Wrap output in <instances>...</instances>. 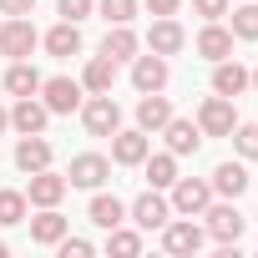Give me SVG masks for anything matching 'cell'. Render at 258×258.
<instances>
[{
  "mask_svg": "<svg viewBox=\"0 0 258 258\" xmlns=\"http://www.w3.org/2000/svg\"><path fill=\"white\" fill-rule=\"evenodd\" d=\"M248 86H258V71H248Z\"/></svg>",
  "mask_w": 258,
  "mask_h": 258,
  "instance_id": "39",
  "label": "cell"
},
{
  "mask_svg": "<svg viewBox=\"0 0 258 258\" xmlns=\"http://www.w3.org/2000/svg\"><path fill=\"white\" fill-rule=\"evenodd\" d=\"M132 86L137 91H162L167 86V56H132Z\"/></svg>",
  "mask_w": 258,
  "mask_h": 258,
  "instance_id": "9",
  "label": "cell"
},
{
  "mask_svg": "<svg viewBox=\"0 0 258 258\" xmlns=\"http://www.w3.org/2000/svg\"><path fill=\"white\" fill-rule=\"evenodd\" d=\"M26 218V192H0V228H16Z\"/></svg>",
  "mask_w": 258,
  "mask_h": 258,
  "instance_id": "29",
  "label": "cell"
},
{
  "mask_svg": "<svg viewBox=\"0 0 258 258\" xmlns=\"http://www.w3.org/2000/svg\"><path fill=\"white\" fill-rule=\"evenodd\" d=\"M203 238H208V233H203L198 223H172V218H167V228H162V248H167V253H198Z\"/></svg>",
  "mask_w": 258,
  "mask_h": 258,
  "instance_id": "16",
  "label": "cell"
},
{
  "mask_svg": "<svg viewBox=\"0 0 258 258\" xmlns=\"http://www.w3.org/2000/svg\"><path fill=\"white\" fill-rule=\"evenodd\" d=\"M142 167H147V182H152V187H172V182H177V157H172V152L142 157Z\"/></svg>",
  "mask_w": 258,
  "mask_h": 258,
  "instance_id": "27",
  "label": "cell"
},
{
  "mask_svg": "<svg viewBox=\"0 0 258 258\" xmlns=\"http://www.w3.org/2000/svg\"><path fill=\"white\" fill-rule=\"evenodd\" d=\"M61 198H66V177H61V172H51V167L31 172V187H26V203H36V208H56Z\"/></svg>",
  "mask_w": 258,
  "mask_h": 258,
  "instance_id": "8",
  "label": "cell"
},
{
  "mask_svg": "<svg viewBox=\"0 0 258 258\" xmlns=\"http://www.w3.org/2000/svg\"><path fill=\"white\" fill-rule=\"evenodd\" d=\"M6 126H11V111H6V106H0V132H6Z\"/></svg>",
  "mask_w": 258,
  "mask_h": 258,
  "instance_id": "38",
  "label": "cell"
},
{
  "mask_svg": "<svg viewBox=\"0 0 258 258\" xmlns=\"http://www.w3.org/2000/svg\"><path fill=\"white\" fill-rule=\"evenodd\" d=\"M213 91L218 96H243L248 91V71L238 61H213Z\"/></svg>",
  "mask_w": 258,
  "mask_h": 258,
  "instance_id": "21",
  "label": "cell"
},
{
  "mask_svg": "<svg viewBox=\"0 0 258 258\" xmlns=\"http://www.w3.org/2000/svg\"><path fill=\"white\" fill-rule=\"evenodd\" d=\"M147 46H152L157 56H177V51L187 46V36H182V26H177L172 16H157L152 31H147Z\"/></svg>",
  "mask_w": 258,
  "mask_h": 258,
  "instance_id": "13",
  "label": "cell"
},
{
  "mask_svg": "<svg viewBox=\"0 0 258 258\" xmlns=\"http://www.w3.org/2000/svg\"><path fill=\"white\" fill-rule=\"evenodd\" d=\"M101 56H111V61H132V56H137V36L126 31V26H111L106 41H101Z\"/></svg>",
  "mask_w": 258,
  "mask_h": 258,
  "instance_id": "26",
  "label": "cell"
},
{
  "mask_svg": "<svg viewBox=\"0 0 258 258\" xmlns=\"http://www.w3.org/2000/svg\"><path fill=\"white\" fill-rule=\"evenodd\" d=\"M36 0H0V16H31Z\"/></svg>",
  "mask_w": 258,
  "mask_h": 258,
  "instance_id": "36",
  "label": "cell"
},
{
  "mask_svg": "<svg viewBox=\"0 0 258 258\" xmlns=\"http://www.w3.org/2000/svg\"><path fill=\"white\" fill-rule=\"evenodd\" d=\"M192 11H198L203 21H223V16H228V0H192Z\"/></svg>",
  "mask_w": 258,
  "mask_h": 258,
  "instance_id": "33",
  "label": "cell"
},
{
  "mask_svg": "<svg viewBox=\"0 0 258 258\" xmlns=\"http://www.w3.org/2000/svg\"><path fill=\"white\" fill-rule=\"evenodd\" d=\"M6 91H11V96H36V91H41V71H36L31 61H16V66L6 71Z\"/></svg>",
  "mask_w": 258,
  "mask_h": 258,
  "instance_id": "25",
  "label": "cell"
},
{
  "mask_svg": "<svg viewBox=\"0 0 258 258\" xmlns=\"http://www.w3.org/2000/svg\"><path fill=\"white\" fill-rule=\"evenodd\" d=\"M147 132L137 126V132H111V162H121V167H142V157H147Z\"/></svg>",
  "mask_w": 258,
  "mask_h": 258,
  "instance_id": "11",
  "label": "cell"
},
{
  "mask_svg": "<svg viewBox=\"0 0 258 258\" xmlns=\"http://www.w3.org/2000/svg\"><path fill=\"white\" fill-rule=\"evenodd\" d=\"M106 248H111V253H121V258H132V253H142V238H137V233H126V228H111Z\"/></svg>",
  "mask_w": 258,
  "mask_h": 258,
  "instance_id": "30",
  "label": "cell"
},
{
  "mask_svg": "<svg viewBox=\"0 0 258 258\" xmlns=\"http://www.w3.org/2000/svg\"><path fill=\"white\" fill-rule=\"evenodd\" d=\"M177 6H182V0H147L152 16H177Z\"/></svg>",
  "mask_w": 258,
  "mask_h": 258,
  "instance_id": "37",
  "label": "cell"
},
{
  "mask_svg": "<svg viewBox=\"0 0 258 258\" xmlns=\"http://www.w3.org/2000/svg\"><path fill=\"white\" fill-rule=\"evenodd\" d=\"M46 51H51V56H61V61H66V56H76V51H81V31H76V21L51 26V31H46Z\"/></svg>",
  "mask_w": 258,
  "mask_h": 258,
  "instance_id": "23",
  "label": "cell"
},
{
  "mask_svg": "<svg viewBox=\"0 0 258 258\" xmlns=\"http://www.w3.org/2000/svg\"><path fill=\"white\" fill-rule=\"evenodd\" d=\"M16 167H21V172H41V167H51V142H46L41 132L21 137V147H16Z\"/></svg>",
  "mask_w": 258,
  "mask_h": 258,
  "instance_id": "19",
  "label": "cell"
},
{
  "mask_svg": "<svg viewBox=\"0 0 258 258\" xmlns=\"http://www.w3.org/2000/svg\"><path fill=\"white\" fill-rule=\"evenodd\" d=\"M91 6H96V0H61V16H66V21H86Z\"/></svg>",
  "mask_w": 258,
  "mask_h": 258,
  "instance_id": "35",
  "label": "cell"
},
{
  "mask_svg": "<svg viewBox=\"0 0 258 258\" xmlns=\"http://www.w3.org/2000/svg\"><path fill=\"white\" fill-rule=\"evenodd\" d=\"M46 121H51L46 101H36V96H16V111H11V126H16L21 137H31V132H46Z\"/></svg>",
  "mask_w": 258,
  "mask_h": 258,
  "instance_id": "12",
  "label": "cell"
},
{
  "mask_svg": "<svg viewBox=\"0 0 258 258\" xmlns=\"http://www.w3.org/2000/svg\"><path fill=\"white\" fill-rule=\"evenodd\" d=\"M248 182H253V177H248L243 162H218V167H213V192H223V198H233V203L248 192Z\"/></svg>",
  "mask_w": 258,
  "mask_h": 258,
  "instance_id": "15",
  "label": "cell"
},
{
  "mask_svg": "<svg viewBox=\"0 0 258 258\" xmlns=\"http://www.w3.org/2000/svg\"><path fill=\"white\" fill-rule=\"evenodd\" d=\"M106 177H111V162L96 157V152H81L71 162V172H66V187H101Z\"/></svg>",
  "mask_w": 258,
  "mask_h": 258,
  "instance_id": "7",
  "label": "cell"
},
{
  "mask_svg": "<svg viewBox=\"0 0 258 258\" xmlns=\"http://www.w3.org/2000/svg\"><path fill=\"white\" fill-rule=\"evenodd\" d=\"M167 121H172V106H167V96H157V91H142V101H137V126H142V132H162Z\"/></svg>",
  "mask_w": 258,
  "mask_h": 258,
  "instance_id": "18",
  "label": "cell"
},
{
  "mask_svg": "<svg viewBox=\"0 0 258 258\" xmlns=\"http://www.w3.org/2000/svg\"><path fill=\"white\" fill-rule=\"evenodd\" d=\"M66 238V218L56 213V208H41V218H31V243H41V248H56Z\"/></svg>",
  "mask_w": 258,
  "mask_h": 258,
  "instance_id": "22",
  "label": "cell"
},
{
  "mask_svg": "<svg viewBox=\"0 0 258 258\" xmlns=\"http://www.w3.org/2000/svg\"><path fill=\"white\" fill-rule=\"evenodd\" d=\"M233 36L258 41V0H248V6H238V11H233Z\"/></svg>",
  "mask_w": 258,
  "mask_h": 258,
  "instance_id": "28",
  "label": "cell"
},
{
  "mask_svg": "<svg viewBox=\"0 0 258 258\" xmlns=\"http://www.w3.org/2000/svg\"><path fill=\"white\" fill-rule=\"evenodd\" d=\"M81 86H86L91 96L111 91V86H116V61H111V56H91V61H86V71H81Z\"/></svg>",
  "mask_w": 258,
  "mask_h": 258,
  "instance_id": "20",
  "label": "cell"
},
{
  "mask_svg": "<svg viewBox=\"0 0 258 258\" xmlns=\"http://www.w3.org/2000/svg\"><path fill=\"white\" fill-rule=\"evenodd\" d=\"M203 213H208V233H213L218 243H228V248H233V243L243 238V223H248V218L238 213V203H233V198H228V203H218V208L208 203Z\"/></svg>",
  "mask_w": 258,
  "mask_h": 258,
  "instance_id": "5",
  "label": "cell"
},
{
  "mask_svg": "<svg viewBox=\"0 0 258 258\" xmlns=\"http://www.w3.org/2000/svg\"><path fill=\"white\" fill-rule=\"evenodd\" d=\"M56 248H61V258H86V253H91V243H86V238H71V233H66Z\"/></svg>",
  "mask_w": 258,
  "mask_h": 258,
  "instance_id": "34",
  "label": "cell"
},
{
  "mask_svg": "<svg viewBox=\"0 0 258 258\" xmlns=\"http://www.w3.org/2000/svg\"><path fill=\"white\" fill-rule=\"evenodd\" d=\"M81 126L91 137H111V132H121V106L111 101V91H101V96H91L86 106H81Z\"/></svg>",
  "mask_w": 258,
  "mask_h": 258,
  "instance_id": "1",
  "label": "cell"
},
{
  "mask_svg": "<svg viewBox=\"0 0 258 258\" xmlns=\"http://www.w3.org/2000/svg\"><path fill=\"white\" fill-rule=\"evenodd\" d=\"M41 96H46V111H76L81 106V86L71 81V76H51V81H41Z\"/></svg>",
  "mask_w": 258,
  "mask_h": 258,
  "instance_id": "10",
  "label": "cell"
},
{
  "mask_svg": "<svg viewBox=\"0 0 258 258\" xmlns=\"http://www.w3.org/2000/svg\"><path fill=\"white\" fill-rule=\"evenodd\" d=\"M198 56H208V61H228V56H233V31L218 26V21H208V26L198 31Z\"/></svg>",
  "mask_w": 258,
  "mask_h": 258,
  "instance_id": "14",
  "label": "cell"
},
{
  "mask_svg": "<svg viewBox=\"0 0 258 258\" xmlns=\"http://www.w3.org/2000/svg\"><path fill=\"white\" fill-rule=\"evenodd\" d=\"M126 213H132V223L142 228V233H152V228H167V218H172V203L157 192V187H147L132 208H126Z\"/></svg>",
  "mask_w": 258,
  "mask_h": 258,
  "instance_id": "6",
  "label": "cell"
},
{
  "mask_svg": "<svg viewBox=\"0 0 258 258\" xmlns=\"http://www.w3.org/2000/svg\"><path fill=\"white\" fill-rule=\"evenodd\" d=\"M36 26L26 21V16H11L6 26H0V56H11V61H31V51H36Z\"/></svg>",
  "mask_w": 258,
  "mask_h": 258,
  "instance_id": "3",
  "label": "cell"
},
{
  "mask_svg": "<svg viewBox=\"0 0 258 258\" xmlns=\"http://www.w3.org/2000/svg\"><path fill=\"white\" fill-rule=\"evenodd\" d=\"M228 137L238 142V152H243V157H258V126H233Z\"/></svg>",
  "mask_w": 258,
  "mask_h": 258,
  "instance_id": "32",
  "label": "cell"
},
{
  "mask_svg": "<svg viewBox=\"0 0 258 258\" xmlns=\"http://www.w3.org/2000/svg\"><path fill=\"white\" fill-rule=\"evenodd\" d=\"M101 16L111 21V26H126L137 16V0H101Z\"/></svg>",
  "mask_w": 258,
  "mask_h": 258,
  "instance_id": "31",
  "label": "cell"
},
{
  "mask_svg": "<svg viewBox=\"0 0 258 258\" xmlns=\"http://www.w3.org/2000/svg\"><path fill=\"white\" fill-rule=\"evenodd\" d=\"M162 137H167V152H172V157H187V152H198V142H203L198 121H182V116H172V121L162 126Z\"/></svg>",
  "mask_w": 258,
  "mask_h": 258,
  "instance_id": "17",
  "label": "cell"
},
{
  "mask_svg": "<svg viewBox=\"0 0 258 258\" xmlns=\"http://www.w3.org/2000/svg\"><path fill=\"white\" fill-rule=\"evenodd\" d=\"M233 126H238V111H233V96H208L203 106H198V132L203 137H228L233 132Z\"/></svg>",
  "mask_w": 258,
  "mask_h": 258,
  "instance_id": "2",
  "label": "cell"
},
{
  "mask_svg": "<svg viewBox=\"0 0 258 258\" xmlns=\"http://www.w3.org/2000/svg\"><path fill=\"white\" fill-rule=\"evenodd\" d=\"M91 223H96V228H106V233H111V228H121V223H126V203H121V198L96 192V198H91Z\"/></svg>",
  "mask_w": 258,
  "mask_h": 258,
  "instance_id": "24",
  "label": "cell"
},
{
  "mask_svg": "<svg viewBox=\"0 0 258 258\" xmlns=\"http://www.w3.org/2000/svg\"><path fill=\"white\" fill-rule=\"evenodd\" d=\"M208 203H213V182H203V177H177L172 182V213L198 218Z\"/></svg>",
  "mask_w": 258,
  "mask_h": 258,
  "instance_id": "4",
  "label": "cell"
}]
</instances>
